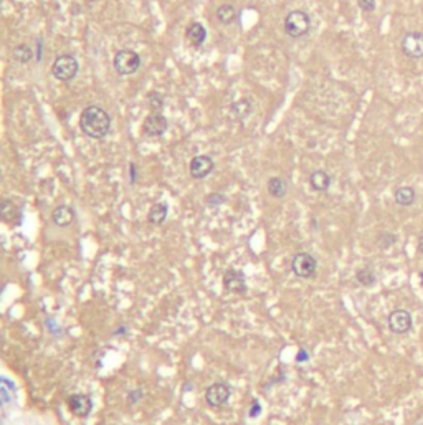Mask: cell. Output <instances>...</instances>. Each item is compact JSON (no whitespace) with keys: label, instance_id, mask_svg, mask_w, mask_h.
<instances>
[{"label":"cell","instance_id":"obj_1","mask_svg":"<svg viewBox=\"0 0 423 425\" xmlns=\"http://www.w3.org/2000/svg\"><path fill=\"white\" fill-rule=\"evenodd\" d=\"M80 129L91 139H101L109 133L111 116L96 104L86 106L80 114Z\"/></svg>","mask_w":423,"mask_h":425},{"label":"cell","instance_id":"obj_2","mask_svg":"<svg viewBox=\"0 0 423 425\" xmlns=\"http://www.w3.org/2000/svg\"><path fill=\"white\" fill-rule=\"evenodd\" d=\"M285 33L291 38H301L311 30V17L304 10H291L283 22Z\"/></svg>","mask_w":423,"mask_h":425},{"label":"cell","instance_id":"obj_3","mask_svg":"<svg viewBox=\"0 0 423 425\" xmlns=\"http://www.w3.org/2000/svg\"><path fill=\"white\" fill-rule=\"evenodd\" d=\"M112 66H114L118 74L129 76V74H134L139 70V66H141V56L134 50H129V48L119 50L114 55V60H112Z\"/></svg>","mask_w":423,"mask_h":425},{"label":"cell","instance_id":"obj_4","mask_svg":"<svg viewBox=\"0 0 423 425\" xmlns=\"http://www.w3.org/2000/svg\"><path fill=\"white\" fill-rule=\"evenodd\" d=\"M291 272L302 280L314 278L316 273H318V260L307 252L296 253L291 260Z\"/></svg>","mask_w":423,"mask_h":425},{"label":"cell","instance_id":"obj_5","mask_svg":"<svg viewBox=\"0 0 423 425\" xmlns=\"http://www.w3.org/2000/svg\"><path fill=\"white\" fill-rule=\"evenodd\" d=\"M80 63L73 55H60L52 66V74L60 81H71L78 74Z\"/></svg>","mask_w":423,"mask_h":425},{"label":"cell","instance_id":"obj_6","mask_svg":"<svg viewBox=\"0 0 423 425\" xmlns=\"http://www.w3.org/2000/svg\"><path fill=\"white\" fill-rule=\"evenodd\" d=\"M232 396V389L228 384L223 382H215L207 387L205 391V402L210 405L212 409H220L226 405L228 399Z\"/></svg>","mask_w":423,"mask_h":425},{"label":"cell","instance_id":"obj_7","mask_svg":"<svg viewBox=\"0 0 423 425\" xmlns=\"http://www.w3.org/2000/svg\"><path fill=\"white\" fill-rule=\"evenodd\" d=\"M223 288L228 291L230 295H246V280L243 272L235 270V268H228L223 273Z\"/></svg>","mask_w":423,"mask_h":425},{"label":"cell","instance_id":"obj_8","mask_svg":"<svg viewBox=\"0 0 423 425\" xmlns=\"http://www.w3.org/2000/svg\"><path fill=\"white\" fill-rule=\"evenodd\" d=\"M169 123L167 118L162 112H150V114L144 120L142 123V131L144 134L149 137H159L167 131Z\"/></svg>","mask_w":423,"mask_h":425},{"label":"cell","instance_id":"obj_9","mask_svg":"<svg viewBox=\"0 0 423 425\" xmlns=\"http://www.w3.org/2000/svg\"><path fill=\"white\" fill-rule=\"evenodd\" d=\"M402 52L408 58H421L423 56V33L408 32L402 38Z\"/></svg>","mask_w":423,"mask_h":425},{"label":"cell","instance_id":"obj_10","mask_svg":"<svg viewBox=\"0 0 423 425\" xmlns=\"http://www.w3.org/2000/svg\"><path fill=\"white\" fill-rule=\"evenodd\" d=\"M215 162L210 156H195L188 164V172L194 179H205L213 172Z\"/></svg>","mask_w":423,"mask_h":425},{"label":"cell","instance_id":"obj_11","mask_svg":"<svg viewBox=\"0 0 423 425\" xmlns=\"http://www.w3.org/2000/svg\"><path fill=\"white\" fill-rule=\"evenodd\" d=\"M389 328L395 334H405L412 329V315L407 310H395L389 315Z\"/></svg>","mask_w":423,"mask_h":425},{"label":"cell","instance_id":"obj_12","mask_svg":"<svg viewBox=\"0 0 423 425\" xmlns=\"http://www.w3.org/2000/svg\"><path fill=\"white\" fill-rule=\"evenodd\" d=\"M66 404H68L69 412L76 417H88L93 409L91 399L88 397L86 394H71V396L66 399Z\"/></svg>","mask_w":423,"mask_h":425},{"label":"cell","instance_id":"obj_13","mask_svg":"<svg viewBox=\"0 0 423 425\" xmlns=\"http://www.w3.org/2000/svg\"><path fill=\"white\" fill-rule=\"evenodd\" d=\"M52 220L56 227L65 228L68 225H71L74 220V210L69 207V205H58L53 214H52Z\"/></svg>","mask_w":423,"mask_h":425},{"label":"cell","instance_id":"obj_14","mask_svg":"<svg viewBox=\"0 0 423 425\" xmlns=\"http://www.w3.org/2000/svg\"><path fill=\"white\" fill-rule=\"evenodd\" d=\"M309 185L316 192H326L331 187V176L323 169H318L309 176Z\"/></svg>","mask_w":423,"mask_h":425},{"label":"cell","instance_id":"obj_15","mask_svg":"<svg viewBox=\"0 0 423 425\" xmlns=\"http://www.w3.org/2000/svg\"><path fill=\"white\" fill-rule=\"evenodd\" d=\"M185 36H187V40L190 42L194 47H200V45H204V42L207 38V30H205V27L202 23L194 22V23L188 25V28H187V32H185Z\"/></svg>","mask_w":423,"mask_h":425},{"label":"cell","instance_id":"obj_16","mask_svg":"<svg viewBox=\"0 0 423 425\" xmlns=\"http://www.w3.org/2000/svg\"><path fill=\"white\" fill-rule=\"evenodd\" d=\"M394 197H395V202L402 205V207H410V205H413L416 201V192L413 187L402 185L395 190Z\"/></svg>","mask_w":423,"mask_h":425},{"label":"cell","instance_id":"obj_17","mask_svg":"<svg viewBox=\"0 0 423 425\" xmlns=\"http://www.w3.org/2000/svg\"><path fill=\"white\" fill-rule=\"evenodd\" d=\"M167 214H169L167 204H164V202L154 204L152 207H150L149 214H147V222L150 225H162L164 222H166Z\"/></svg>","mask_w":423,"mask_h":425},{"label":"cell","instance_id":"obj_18","mask_svg":"<svg viewBox=\"0 0 423 425\" xmlns=\"http://www.w3.org/2000/svg\"><path fill=\"white\" fill-rule=\"evenodd\" d=\"M266 189L271 197L283 199L288 194V184H286V180L281 177H271L266 184Z\"/></svg>","mask_w":423,"mask_h":425},{"label":"cell","instance_id":"obj_19","mask_svg":"<svg viewBox=\"0 0 423 425\" xmlns=\"http://www.w3.org/2000/svg\"><path fill=\"white\" fill-rule=\"evenodd\" d=\"M0 215H2V218L7 223H12V222H20V212H18L17 209V205L14 202H10V201H2V205H0Z\"/></svg>","mask_w":423,"mask_h":425},{"label":"cell","instance_id":"obj_20","mask_svg":"<svg viewBox=\"0 0 423 425\" xmlns=\"http://www.w3.org/2000/svg\"><path fill=\"white\" fill-rule=\"evenodd\" d=\"M217 18L220 23L230 25L237 18V9L232 4H223L217 9Z\"/></svg>","mask_w":423,"mask_h":425},{"label":"cell","instance_id":"obj_21","mask_svg":"<svg viewBox=\"0 0 423 425\" xmlns=\"http://www.w3.org/2000/svg\"><path fill=\"white\" fill-rule=\"evenodd\" d=\"M232 111L237 118H240V120H246V118L251 114V111H253V104H251L250 99L243 98L232 104Z\"/></svg>","mask_w":423,"mask_h":425},{"label":"cell","instance_id":"obj_22","mask_svg":"<svg viewBox=\"0 0 423 425\" xmlns=\"http://www.w3.org/2000/svg\"><path fill=\"white\" fill-rule=\"evenodd\" d=\"M12 56H14V60L17 63H28V61L33 58V50H31L28 45H17L14 48V52H12Z\"/></svg>","mask_w":423,"mask_h":425},{"label":"cell","instance_id":"obj_23","mask_svg":"<svg viewBox=\"0 0 423 425\" xmlns=\"http://www.w3.org/2000/svg\"><path fill=\"white\" fill-rule=\"evenodd\" d=\"M356 280L361 286H372L377 281V277H375V273L372 268L365 266V268H361V270H357Z\"/></svg>","mask_w":423,"mask_h":425},{"label":"cell","instance_id":"obj_24","mask_svg":"<svg viewBox=\"0 0 423 425\" xmlns=\"http://www.w3.org/2000/svg\"><path fill=\"white\" fill-rule=\"evenodd\" d=\"M147 106L152 112H161L164 108V98L157 91H150L147 95Z\"/></svg>","mask_w":423,"mask_h":425},{"label":"cell","instance_id":"obj_25","mask_svg":"<svg viewBox=\"0 0 423 425\" xmlns=\"http://www.w3.org/2000/svg\"><path fill=\"white\" fill-rule=\"evenodd\" d=\"M225 196L223 194H220V192H213V194H208L207 199H205V204H207V207H210V209H217L220 207L222 204H225Z\"/></svg>","mask_w":423,"mask_h":425},{"label":"cell","instance_id":"obj_26","mask_svg":"<svg viewBox=\"0 0 423 425\" xmlns=\"http://www.w3.org/2000/svg\"><path fill=\"white\" fill-rule=\"evenodd\" d=\"M395 242H397V237H395L394 234H389V232L380 234V237L377 239V243H378V247H380V248H389V247H392Z\"/></svg>","mask_w":423,"mask_h":425},{"label":"cell","instance_id":"obj_27","mask_svg":"<svg viewBox=\"0 0 423 425\" xmlns=\"http://www.w3.org/2000/svg\"><path fill=\"white\" fill-rule=\"evenodd\" d=\"M142 396H144L142 389H132V391L128 394V402H129V404H137V402L142 399Z\"/></svg>","mask_w":423,"mask_h":425},{"label":"cell","instance_id":"obj_28","mask_svg":"<svg viewBox=\"0 0 423 425\" xmlns=\"http://www.w3.org/2000/svg\"><path fill=\"white\" fill-rule=\"evenodd\" d=\"M357 4L364 12H374L375 10V0H357Z\"/></svg>","mask_w":423,"mask_h":425},{"label":"cell","instance_id":"obj_29","mask_svg":"<svg viewBox=\"0 0 423 425\" xmlns=\"http://www.w3.org/2000/svg\"><path fill=\"white\" fill-rule=\"evenodd\" d=\"M260 404H258V401H253V407L250 409V417H258V414H260Z\"/></svg>","mask_w":423,"mask_h":425},{"label":"cell","instance_id":"obj_30","mask_svg":"<svg viewBox=\"0 0 423 425\" xmlns=\"http://www.w3.org/2000/svg\"><path fill=\"white\" fill-rule=\"evenodd\" d=\"M129 176H131V184L136 182V164L129 166Z\"/></svg>","mask_w":423,"mask_h":425},{"label":"cell","instance_id":"obj_31","mask_svg":"<svg viewBox=\"0 0 423 425\" xmlns=\"http://www.w3.org/2000/svg\"><path fill=\"white\" fill-rule=\"evenodd\" d=\"M307 358H309V356H307V353L304 351V349H299V353H298V358H296V361H298V362H302V359H304V361H307Z\"/></svg>","mask_w":423,"mask_h":425},{"label":"cell","instance_id":"obj_32","mask_svg":"<svg viewBox=\"0 0 423 425\" xmlns=\"http://www.w3.org/2000/svg\"><path fill=\"white\" fill-rule=\"evenodd\" d=\"M126 331H128V328H126V324H123L121 328H118V329L114 331V336H116V334H124Z\"/></svg>","mask_w":423,"mask_h":425},{"label":"cell","instance_id":"obj_33","mask_svg":"<svg viewBox=\"0 0 423 425\" xmlns=\"http://www.w3.org/2000/svg\"><path fill=\"white\" fill-rule=\"evenodd\" d=\"M418 252L423 253V232H421V235L418 237Z\"/></svg>","mask_w":423,"mask_h":425},{"label":"cell","instance_id":"obj_34","mask_svg":"<svg viewBox=\"0 0 423 425\" xmlns=\"http://www.w3.org/2000/svg\"><path fill=\"white\" fill-rule=\"evenodd\" d=\"M36 58H39V61L42 60V40L39 42V56H36Z\"/></svg>","mask_w":423,"mask_h":425},{"label":"cell","instance_id":"obj_35","mask_svg":"<svg viewBox=\"0 0 423 425\" xmlns=\"http://www.w3.org/2000/svg\"><path fill=\"white\" fill-rule=\"evenodd\" d=\"M420 280H421V285H423V272H420Z\"/></svg>","mask_w":423,"mask_h":425}]
</instances>
